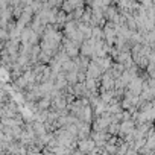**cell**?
<instances>
[{
    "label": "cell",
    "mask_w": 155,
    "mask_h": 155,
    "mask_svg": "<svg viewBox=\"0 0 155 155\" xmlns=\"http://www.w3.org/2000/svg\"><path fill=\"white\" fill-rule=\"evenodd\" d=\"M134 128H135L134 120H126V122L119 123V132H120V135H128V134H131V132L134 131Z\"/></svg>",
    "instance_id": "6da1fadb"
},
{
    "label": "cell",
    "mask_w": 155,
    "mask_h": 155,
    "mask_svg": "<svg viewBox=\"0 0 155 155\" xmlns=\"http://www.w3.org/2000/svg\"><path fill=\"white\" fill-rule=\"evenodd\" d=\"M97 74H99V68L94 64H91L88 67V78H90V79H94V76H97Z\"/></svg>",
    "instance_id": "7a4b0ae2"
}]
</instances>
